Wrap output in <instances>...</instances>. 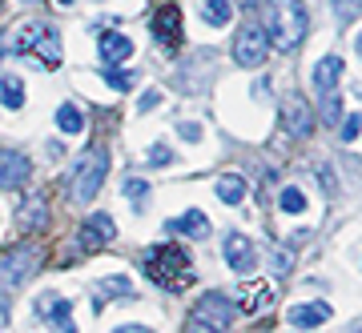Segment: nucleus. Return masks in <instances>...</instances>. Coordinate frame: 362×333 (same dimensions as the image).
I'll return each mask as SVG.
<instances>
[{
    "label": "nucleus",
    "mask_w": 362,
    "mask_h": 333,
    "mask_svg": "<svg viewBox=\"0 0 362 333\" xmlns=\"http://www.w3.org/2000/svg\"><path fill=\"white\" fill-rule=\"evenodd\" d=\"M202 16H206V25L221 28V25H230L233 4H230V0H206V4H202Z\"/></svg>",
    "instance_id": "obj_21"
},
{
    "label": "nucleus",
    "mask_w": 362,
    "mask_h": 333,
    "mask_svg": "<svg viewBox=\"0 0 362 333\" xmlns=\"http://www.w3.org/2000/svg\"><path fill=\"white\" fill-rule=\"evenodd\" d=\"M334 13H338V20H342V25H346L350 16L358 13V0H334Z\"/></svg>",
    "instance_id": "obj_32"
},
{
    "label": "nucleus",
    "mask_w": 362,
    "mask_h": 333,
    "mask_svg": "<svg viewBox=\"0 0 362 333\" xmlns=\"http://www.w3.org/2000/svg\"><path fill=\"white\" fill-rule=\"evenodd\" d=\"M218 197L226 201V205H242L246 201V177H233V173H226V177H218Z\"/></svg>",
    "instance_id": "obj_20"
},
{
    "label": "nucleus",
    "mask_w": 362,
    "mask_h": 333,
    "mask_svg": "<svg viewBox=\"0 0 362 333\" xmlns=\"http://www.w3.org/2000/svg\"><path fill=\"white\" fill-rule=\"evenodd\" d=\"M165 229H169V233H185V237H194V241H202V237L209 233V221H206V213H197V209H189V213H185L181 221H169Z\"/></svg>",
    "instance_id": "obj_17"
},
{
    "label": "nucleus",
    "mask_w": 362,
    "mask_h": 333,
    "mask_svg": "<svg viewBox=\"0 0 362 333\" xmlns=\"http://www.w3.org/2000/svg\"><path fill=\"white\" fill-rule=\"evenodd\" d=\"M125 197H129L133 205H141L145 197H149V185L145 181H125Z\"/></svg>",
    "instance_id": "obj_29"
},
{
    "label": "nucleus",
    "mask_w": 362,
    "mask_h": 333,
    "mask_svg": "<svg viewBox=\"0 0 362 333\" xmlns=\"http://www.w3.org/2000/svg\"><path fill=\"white\" fill-rule=\"evenodd\" d=\"M57 125H61V133H81V128H85L81 109L77 104H61V109H57Z\"/></svg>",
    "instance_id": "obj_25"
},
{
    "label": "nucleus",
    "mask_w": 362,
    "mask_h": 333,
    "mask_svg": "<svg viewBox=\"0 0 362 333\" xmlns=\"http://www.w3.org/2000/svg\"><path fill=\"white\" fill-rule=\"evenodd\" d=\"M181 133H185V141H202V128L189 121V125H181Z\"/></svg>",
    "instance_id": "obj_34"
},
{
    "label": "nucleus",
    "mask_w": 362,
    "mask_h": 333,
    "mask_svg": "<svg viewBox=\"0 0 362 333\" xmlns=\"http://www.w3.org/2000/svg\"><path fill=\"white\" fill-rule=\"evenodd\" d=\"M306 205H310V201H306V193H302V189H282V197H278V209L290 213V217L306 213Z\"/></svg>",
    "instance_id": "obj_24"
},
{
    "label": "nucleus",
    "mask_w": 362,
    "mask_h": 333,
    "mask_svg": "<svg viewBox=\"0 0 362 333\" xmlns=\"http://www.w3.org/2000/svg\"><path fill=\"white\" fill-rule=\"evenodd\" d=\"M310 28V16L302 8V0H270L266 4V37L278 52H294Z\"/></svg>",
    "instance_id": "obj_1"
},
{
    "label": "nucleus",
    "mask_w": 362,
    "mask_h": 333,
    "mask_svg": "<svg viewBox=\"0 0 362 333\" xmlns=\"http://www.w3.org/2000/svg\"><path fill=\"white\" fill-rule=\"evenodd\" d=\"M113 237H117L113 217H105V213H93V217L81 225V233H77V249L93 253V249H101L105 241H113Z\"/></svg>",
    "instance_id": "obj_8"
},
{
    "label": "nucleus",
    "mask_w": 362,
    "mask_h": 333,
    "mask_svg": "<svg viewBox=\"0 0 362 333\" xmlns=\"http://www.w3.org/2000/svg\"><path fill=\"white\" fill-rule=\"evenodd\" d=\"M342 80V56H322L314 68V85L322 92H334V85Z\"/></svg>",
    "instance_id": "obj_18"
},
{
    "label": "nucleus",
    "mask_w": 362,
    "mask_h": 333,
    "mask_svg": "<svg viewBox=\"0 0 362 333\" xmlns=\"http://www.w3.org/2000/svg\"><path fill=\"white\" fill-rule=\"evenodd\" d=\"M282 125L290 137H310L314 128V113H310V101H302L298 92H290L282 101Z\"/></svg>",
    "instance_id": "obj_7"
},
{
    "label": "nucleus",
    "mask_w": 362,
    "mask_h": 333,
    "mask_svg": "<svg viewBox=\"0 0 362 333\" xmlns=\"http://www.w3.org/2000/svg\"><path fill=\"white\" fill-rule=\"evenodd\" d=\"M28 157L16 149H0V189H21L28 181Z\"/></svg>",
    "instance_id": "obj_9"
},
{
    "label": "nucleus",
    "mask_w": 362,
    "mask_h": 333,
    "mask_svg": "<svg viewBox=\"0 0 362 333\" xmlns=\"http://www.w3.org/2000/svg\"><path fill=\"white\" fill-rule=\"evenodd\" d=\"M33 52H37L49 68H57V64H61V56H65V52H61V37H57V32H49V28H40V37H37V44H33Z\"/></svg>",
    "instance_id": "obj_19"
},
{
    "label": "nucleus",
    "mask_w": 362,
    "mask_h": 333,
    "mask_svg": "<svg viewBox=\"0 0 362 333\" xmlns=\"http://www.w3.org/2000/svg\"><path fill=\"white\" fill-rule=\"evenodd\" d=\"M254 241H250L246 233H230L226 237V261H230L233 273H250L254 270Z\"/></svg>",
    "instance_id": "obj_13"
},
{
    "label": "nucleus",
    "mask_w": 362,
    "mask_h": 333,
    "mask_svg": "<svg viewBox=\"0 0 362 333\" xmlns=\"http://www.w3.org/2000/svg\"><path fill=\"white\" fill-rule=\"evenodd\" d=\"M157 104H161V92L149 89V92L141 97V101H137V109H141V113H149V109H157Z\"/></svg>",
    "instance_id": "obj_33"
},
{
    "label": "nucleus",
    "mask_w": 362,
    "mask_h": 333,
    "mask_svg": "<svg viewBox=\"0 0 362 333\" xmlns=\"http://www.w3.org/2000/svg\"><path fill=\"white\" fill-rule=\"evenodd\" d=\"M4 325H8V305L0 301V329H4Z\"/></svg>",
    "instance_id": "obj_35"
},
{
    "label": "nucleus",
    "mask_w": 362,
    "mask_h": 333,
    "mask_svg": "<svg viewBox=\"0 0 362 333\" xmlns=\"http://www.w3.org/2000/svg\"><path fill=\"white\" fill-rule=\"evenodd\" d=\"M141 270L149 273V281L169 289V293L194 281V265H189V253H185L181 245H153V249L141 257Z\"/></svg>",
    "instance_id": "obj_2"
},
{
    "label": "nucleus",
    "mask_w": 362,
    "mask_h": 333,
    "mask_svg": "<svg viewBox=\"0 0 362 333\" xmlns=\"http://www.w3.org/2000/svg\"><path fill=\"white\" fill-rule=\"evenodd\" d=\"M61 4H73V0H61Z\"/></svg>",
    "instance_id": "obj_37"
},
{
    "label": "nucleus",
    "mask_w": 362,
    "mask_h": 333,
    "mask_svg": "<svg viewBox=\"0 0 362 333\" xmlns=\"http://www.w3.org/2000/svg\"><path fill=\"white\" fill-rule=\"evenodd\" d=\"M286 321L294 325V329H318L322 321H330V305L326 301H314V305H294L286 313Z\"/></svg>",
    "instance_id": "obj_14"
},
{
    "label": "nucleus",
    "mask_w": 362,
    "mask_h": 333,
    "mask_svg": "<svg viewBox=\"0 0 362 333\" xmlns=\"http://www.w3.org/2000/svg\"><path fill=\"white\" fill-rule=\"evenodd\" d=\"M0 104L4 109H21L25 104V85L16 77H0Z\"/></svg>",
    "instance_id": "obj_23"
},
{
    "label": "nucleus",
    "mask_w": 362,
    "mask_h": 333,
    "mask_svg": "<svg viewBox=\"0 0 362 333\" xmlns=\"http://www.w3.org/2000/svg\"><path fill=\"white\" fill-rule=\"evenodd\" d=\"M105 80H109V85H113L117 92H129V89H133V77H129V73H117L113 64L105 68Z\"/></svg>",
    "instance_id": "obj_28"
},
{
    "label": "nucleus",
    "mask_w": 362,
    "mask_h": 333,
    "mask_svg": "<svg viewBox=\"0 0 362 333\" xmlns=\"http://www.w3.org/2000/svg\"><path fill=\"white\" fill-rule=\"evenodd\" d=\"M322 121L330 128H338V121H342V104H338L334 92H326V104H322Z\"/></svg>",
    "instance_id": "obj_27"
},
{
    "label": "nucleus",
    "mask_w": 362,
    "mask_h": 333,
    "mask_svg": "<svg viewBox=\"0 0 362 333\" xmlns=\"http://www.w3.org/2000/svg\"><path fill=\"white\" fill-rule=\"evenodd\" d=\"M358 13H362V0H358Z\"/></svg>",
    "instance_id": "obj_38"
},
{
    "label": "nucleus",
    "mask_w": 362,
    "mask_h": 333,
    "mask_svg": "<svg viewBox=\"0 0 362 333\" xmlns=\"http://www.w3.org/2000/svg\"><path fill=\"white\" fill-rule=\"evenodd\" d=\"M37 313L40 317H49L52 321V329H61V333H73L77 325H73V301L69 297H40L37 301Z\"/></svg>",
    "instance_id": "obj_12"
},
{
    "label": "nucleus",
    "mask_w": 362,
    "mask_h": 333,
    "mask_svg": "<svg viewBox=\"0 0 362 333\" xmlns=\"http://www.w3.org/2000/svg\"><path fill=\"white\" fill-rule=\"evenodd\" d=\"M270 265H274V273H278V277H286V273L294 270V253H290V249H274Z\"/></svg>",
    "instance_id": "obj_26"
},
{
    "label": "nucleus",
    "mask_w": 362,
    "mask_h": 333,
    "mask_svg": "<svg viewBox=\"0 0 362 333\" xmlns=\"http://www.w3.org/2000/svg\"><path fill=\"white\" fill-rule=\"evenodd\" d=\"M169 161H173V153H169V145H153V149H149V165H169Z\"/></svg>",
    "instance_id": "obj_31"
},
{
    "label": "nucleus",
    "mask_w": 362,
    "mask_h": 333,
    "mask_svg": "<svg viewBox=\"0 0 362 333\" xmlns=\"http://www.w3.org/2000/svg\"><path fill=\"white\" fill-rule=\"evenodd\" d=\"M101 61L105 64H121V61H129L133 56V40L125 37V32H101Z\"/></svg>",
    "instance_id": "obj_15"
},
{
    "label": "nucleus",
    "mask_w": 362,
    "mask_h": 333,
    "mask_svg": "<svg viewBox=\"0 0 362 333\" xmlns=\"http://www.w3.org/2000/svg\"><path fill=\"white\" fill-rule=\"evenodd\" d=\"M37 37H40V25H37V20H21V25L8 28V37H4V49H8V52H33Z\"/></svg>",
    "instance_id": "obj_16"
},
{
    "label": "nucleus",
    "mask_w": 362,
    "mask_h": 333,
    "mask_svg": "<svg viewBox=\"0 0 362 333\" xmlns=\"http://www.w3.org/2000/svg\"><path fill=\"white\" fill-rule=\"evenodd\" d=\"M338 128H342V141H354V137H358V128H362V116L350 113L346 121H338Z\"/></svg>",
    "instance_id": "obj_30"
},
{
    "label": "nucleus",
    "mask_w": 362,
    "mask_h": 333,
    "mask_svg": "<svg viewBox=\"0 0 362 333\" xmlns=\"http://www.w3.org/2000/svg\"><path fill=\"white\" fill-rule=\"evenodd\" d=\"M266 301H270V285H266V281H254L250 289H242V297H238V309L254 313V309L266 305Z\"/></svg>",
    "instance_id": "obj_22"
},
{
    "label": "nucleus",
    "mask_w": 362,
    "mask_h": 333,
    "mask_svg": "<svg viewBox=\"0 0 362 333\" xmlns=\"http://www.w3.org/2000/svg\"><path fill=\"white\" fill-rule=\"evenodd\" d=\"M37 265H40V249L37 245L4 249V253H0V297H8L13 289H21V285L37 273Z\"/></svg>",
    "instance_id": "obj_3"
},
{
    "label": "nucleus",
    "mask_w": 362,
    "mask_h": 333,
    "mask_svg": "<svg viewBox=\"0 0 362 333\" xmlns=\"http://www.w3.org/2000/svg\"><path fill=\"white\" fill-rule=\"evenodd\" d=\"M266 52H270V37L258 25H246L233 37V61L242 64V68H258L266 61Z\"/></svg>",
    "instance_id": "obj_6"
},
{
    "label": "nucleus",
    "mask_w": 362,
    "mask_h": 333,
    "mask_svg": "<svg viewBox=\"0 0 362 333\" xmlns=\"http://www.w3.org/2000/svg\"><path fill=\"white\" fill-rule=\"evenodd\" d=\"M16 225L25 233H37L49 225V193H33L25 205L16 209Z\"/></svg>",
    "instance_id": "obj_11"
},
{
    "label": "nucleus",
    "mask_w": 362,
    "mask_h": 333,
    "mask_svg": "<svg viewBox=\"0 0 362 333\" xmlns=\"http://www.w3.org/2000/svg\"><path fill=\"white\" fill-rule=\"evenodd\" d=\"M105 173H109V153H105V149L85 153L77 173H73V181H69V197H73V201H93V197L101 193Z\"/></svg>",
    "instance_id": "obj_4"
},
{
    "label": "nucleus",
    "mask_w": 362,
    "mask_h": 333,
    "mask_svg": "<svg viewBox=\"0 0 362 333\" xmlns=\"http://www.w3.org/2000/svg\"><path fill=\"white\" fill-rule=\"evenodd\" d=\"M358 52H362V37H358Z\"/></svg>",
    "instance_id": "obj_36"
},
{
    "label": "nucleus",
    "mask_w": 362,
    "mask_h": 333,
    "mask_svg": "<svg viewBox=\"0 0 362 333\" xmlns=\"http://www.w3.org/2000/svg\"><path fill=\"white\" fill-rule=\"evenodd\" d=\"M28 4H37V0H28Z\"/></svg>",
    "instance_id": "obj_39"
},
{
    "label": "nucleus",
    "mask_w": 362,
    "mask_h": 333,
    "mask_svg": "<svg viewBox=\"0 0 362 333\" xmlns=\"http://www.w3.org/2000/svg\"><path fill=\"white\" fill-rule=\"evenodd\" d=\"M149 25H153V37L161 40V44H177L185 20H181V8H177V4H161Z\"/></svg>",
    "instance_id": "obj_10"
},
{
    "label": "nucleus",
    "mask_w": 362,
    "mask_h": 333,
    "mask_svg": "<svg viewBox=\"0 0 362 333\" xmlns=\"http://www.w3.org/2000/svg\"><path fill=\"white\" fill-rule=\"evenodd\" d=\"M233 313H238V305H233L226 293H206L202 301L194 305V313H189V321H185V329L189 333H202V329H230Z\"/></svg>",
    "instance_id": "obj_5"
}]
</instances>
